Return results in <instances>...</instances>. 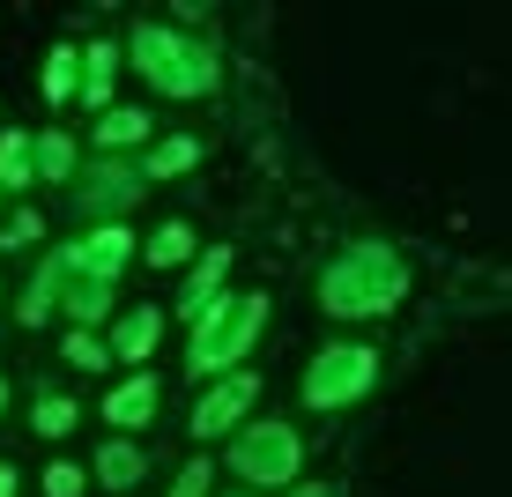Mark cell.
Here are the masks:
<instances>
[{
  "instance_id": "cell-14",
  "label": "cell",
  "mask_w": 512,
  "mask_h": 497,
  "mask_svg": "<svg viewBox=\"0 0 512 497\" xmlns=\"http://www.w3.org/2000/svg\"><path fill=\"white\" fill-rule=\"evenodd\" d=\"M112 82H119V45L112 38H97V45H82V104H90V112L104 119L112 112Z\"/></svg>"
},
{
  "instance_id": "cell-8",
  "label": "cell",
  "mask_w": 512,
  "mask_h": 497,
  "mask_svg": "<svg viewBox=\"0 0 512 497\" xmlns=\"http://www.w3.org/2000/svg\"><path fill=\"white\" fill-rule=\"evenodd\" d=\"M134 230L127 223H104V230H82V238L75 245H60V253H67V268H75V275H90V282H119V275H127V260H134Z\"/></svg>"
},
{
  "instance_id": "cell-11",
  "label": "cell",
  "mask_w": 512,
  "mask_h": 497,
  "mask_svg": "<svg viewBox=\"0 0 512 497\" xmlns=\"http://www.w3.org/2000/svg\"><path fill=\"white\" fill-rule=\"evenodd\" d=\"M223 282H231V245H201V260L186 268V290H179V319L186 327L223 297Z\"/></svg>"
},
{
  "instance_id": "cell-17",
  "label": "cell",
  "mask_w": 512,
  "mask_h": 497,
  "mask_svg": "<svg viewBox=\"0 0 512 497\" xmlns=\"http://www.w3.org/2000/svg\"><path fill=\"white\" fill-rule=\"evenodd\" d=\"M141 260H149V268H193V260H201V238H193V223H156L149 238H141Z\"/></svg>"
},
{
  "instance_id": "cell-10",
  "label": "cell",
  "mask_w": 512,
  "mask_h": 497,
  "mask_svg": "<svg viewBox=\"0 0 512 497\" xmlns=\"http://www.w3.org/2000/svg\"><path fill=\"white\" fill-rule=\"evenodd\" d=\"M156 342H164V305H127L112 319V364H149L156 357Z\"/></svg>"
},
{
  "instance_id": "cell-16",
  "label": "cell",
  "mask_w": 512,
  "mask_h": 497,
  "mask_svg": "<svg viewBox=\"0 0 512 497\" xmlns=\"http://www.w3.org/2000/svg\"><path fill=\"white\" fill-rule=\"evenodd\" d=\"M90 475H97L104 490H134L141 475H149V453H141L134 438H104V446H97V460H90Z\"/></svg>"
},
{
  "instance_id": "cell-28",
  "label": "cell",
  "mask_w": 512,
  "mask_h": 497,
  "mask_svg": "<svg viewBox=\"0 0 512 497\" xmlns=\"http://www.w3.org/2000/svg\"><path fill=\"white\" fill-rule=\"evenodd\" d=\"M15 483H23V475H15L8 460H0V497H15Z\"/></svg>"
},
{
  "instance_id": "cell-12",
  "label": "cell",
  "mask_w": 512,
  "mask_h": 497,
  "mask_svg": "<svg viewBox=\"0 0 512 497\" xmlns=\"http://www.w3.org/2000/svg\"><path fill=\"white\" fill-rule=\"evenodd\" d=\"M156 401H164L156 371H134V379H119L112 394H104V423H119V438H127V431H141V423L156 416Z\"/></svg>"
},
{
  "instance_id": "cell-6",
  "label": "cell",
  "mask_w": 512,
  "mask_h": 497,
  "mask_svg": "<svg viewBox=\"0 0 512 497\" xmlns=\"http://www.w3.org/2000/svg\"><path fill=\"white\" fill-rule=\"evenodd\" d=\"M149 193V179H141V164H127V156H97V164L75 171V216L104 230V223H127L134 201Z\"/></svg>"
},
{
  "instance_id": "cell-1",
  "label": "cell",
  "mask_w": 512,
  "mask_h": 497,
  "mask_svg": "<svg viewBox=\"0 0 512 497\" xmlns=\"http://www.w3.org/2000/svg\"><path fill=\"white\" fill-rule=\"evenodd\" d=\"M409 297V260L386 238H357L320 268V312L327 319H386Z\"/></svg>"
},
{
  "instance_id": "cell-7",
  "label": "cell",
  "mask_w": 512,
  "mask_h": 497,
  "mask_svg": "<svg viewBox=\"0 0 512 497\" xmlns=\"http://www.w3.org/2000/svg\"><path fill=\"white\" fill-rule=\"evenodd\" d=\"M253 401H260V371H231V379H216L201 401H193V423H186V431H193V438H231V431H245Z\"/></svg>"
},
{
  "instance_id": "cell-24",
  "label": "cell",
  "mask_w": 512,
  "mask_h": 497,
  "mask_svg": "<svg viewBox=\"0 0 512 497\" xmlns=\"http://www.w3.org/2000/svg\"><path fill=\"white\" fill-rule=\"evenodd\" d=\"M45 238V216L38 208H15L8 223H0V253H23V245H38Z\"/></svg>"
},
{
  "instance_id": "cell-19",
  "label": "cell",
  "mask_w": 512,
  "mask_h": 497,
  "mask_svg": "<svg viewBox=\"0 0 512 497\" xmlns=\"http://www.w3.org/2000/svg\"><path fill=\"white\" fill-rule=\"evenodd\" d=\"M201 164V141L193 134H164V141H149V156H141V179H186V171Z\"/></svg>"
},
{
  "instance_id": "cell-25",
  "label": "cell",
  "mask_w": 512,
  "mask_h": 497,
  "mask_svg": "<svg viewBox=\"0 0 512 497\" xmlns=\"http://www.w3.org/2000/svg\"><path fill=\"white\" fill-rule=\"evenodd\" d=\"M82 490H90V475H82L75 460H52L45 468V497H82Z\"/></svg>"
},
{
  "instance_id": "cell-29",
  "label": "cell",
  "mask_w": 512,
  "mask_h": 497,
  "mask_svg": "<svg viewBox=\"0 0 512 497\" xmlns=\"http://www.w3.org/2000/svg\"><path fill=\"white\" fill-rule=\"evenodd\" d=\"M0 408H8V379H0Z\"/></svg>"
},
{
  "instance_id": "cell-2",
  "label": "cell",
  "mask_w": 512,
  "mask_h": 497,
  "mask_svg": "<svg viewBox=\"0 0 512 497\" xmlns=\"http://www.w3.org/2000/svg\"><path fill=\"white\" fill-rule=\"evenodd\" d=\"M127 60H134V75L149 82L156 97H216V82H223V60H216V45L208 38H186V30H171V23H134V38H127Z\"/></svg>"
},
{
  "instance_id": "cell-26",
  "label": "cell",
  "mask_w": 512,
  "mask_h": 497,
  "mask_svg": "<svg viewBox=\"0 0 512 497\" xmlns=\"http://www.w3.org/2000/svg\"><path fill=\"white\" fill-rule=\"evenodd\" d=\"M216 490V460H186L179 483H171V497H208Z\"/></svg>"
},
{
  "instance_id": "cell-23",
  "label": "cell",
  "mask_w": 512,
  "mask_h": 497,
  "mask_svg": "<svg viewBox=\"0 0 512 497\" xmlns=\"http://www.w3.org/2000/svg\"><path fill=\"white\" fill-rule=\"evenodd\" d=\"M60 357L75 364V371H104V364H112V349H104V334H82V327H67Z\"/></svg>"
},
{
  "instance_id": "cell-4",
  "label": "cell",
  "mask_w": 512,
  "mask_h": 497,
  "mask_svg": "<svg viewBox=\"0 0 512 497\" xmlns=\"http://www.w3.org/2000/svg\"><path fill=\"white\" fill-rule=\"evenodd\" d=\"M223 468L238 475L245 490H297V475H305V438H297V423H245V431H231V453H223Z\"/></svg>"
},
{
  "instance_id": "cell-13",
  "label": "cell",
  "mask_w": 512,
  "mask_h": 497,
  "mask_svg": "<svg viewBox=\"0 0 512 497\" xmlns=\"http://www.w3.org/2000/svg\"><path fill=\"white\" fill-rule=\"evenodd\" d=\"M90 134H97V156H127V149H149L156 119L141 112V104H112V112H104Z\"/></svg>"
},
{
  "instance_id": "cell-27",
  "label": "cell",
  "mask_w": 512,
  "mask_h": 497,
  "mask_svg": "<svg viewBox=\"0 0 512 497\" xmlns=\"http://www.w3.org/2000/svg\"><path fill=\"white\" fill-rule=\"evenodd\" d=\"M282 497H334V483H297V490H282Z\"/></svg>"
},
{
  "instance_id": "cell-15",
  "label": "cell",
  "mask_w": 512,
  "mask_h": 497,
  "mask_svg": "<svg viewBox=\"0 0 512 497\" xmlns=\"http://www.w3.org/2000/svg\"><path fill=\"white\" fill-rule=\"evenodd\" d=\"M30 164H38V186H75V171H82L75 134H60V127L30 134Z\"/></svg>"
},
{
  "instance_id": "cell-20",
  "label": "cell",
  "mask_w": 512,
  "mask_h": 497,
  "mask_svg": "<svg viewBox=\"0 0 512 497\" xmlns=\"http://www.w3.org/2000/svg\"><path fill=\"white\" fill-rule=\"evenodd\" d=\"M38 90H45V104H75V90H82V52L75 45L45 52V82H38Z\"/></svg>"
},
{
  "instance_id": "cell-9",
  "label": "cell",
  "mask_w": 512,
  "mask_h": 497,
  "mask_svg": "<svg viewBox=\"0 0 512 497\" xmlns=\"http://www.w3.org/2000/svg\"><path fill=\"white\" fill-rule=\"evenodd\" d=\"M60 260H67V253H60ZM60 312L75 319L82 334H97L104 319H119V282H90V275L67 268V275H60Z\"/></svg>"
},
{
  "instance_id": "cell-22",
  "label": "cell",
  "mask_w": 512,
  "mask_h": 497,
  "mask_svg": "<svg viewBox=\"0 0 512 497\" xmlns=\"http://www.w3.org/2000/svg\"><path fill=\"white\" fill-rule=\"evenodd\" d=\"M75 423H82L75 394H38V401H30V431H38V438H67Z\"/></svg>"
},
{
  "instance_id": "cell-30",
  "label": "cell",
  "mask_w": 512,
  "mask_h": 497,
  "mask_svg": "<svg viewBox=\"0 0 512 497\" xmlns=\"http://www.w3.org/2000/svg\"><path fill=\"white\" fill-rule=\"evenodd\" d=\"M223 497H253V490H223Z\"/></svg>"
},
{
  "instance_id": "cell-5",
  "label": "cell",
  "mask_w": 512,
  "mask_h": 497,
  "mask_svg": "<svg viewBox=\"0 0 512 497\" xmlns=\"http://www.w3.org/2000/svg\"><path fill=\"white\" fill-rule=\"evenodd\" d=\"M372 386H379V349L372 342H327L320 357L305 364V408H312V416L357 408Z\"/></svg>"
},
{
  "instance_id": "cell-21",
  "label": "cell",
  "mask_w": 512,
  "mask_h": 497,
  "mask_svg": "<svg viewBox=\"0 0 512 497\" xmlns=\"http://www.w3.org/2000/svg\"><path fill=\"white\" fill-rule=\"evenodd\" d=\"M23 186H38V164H30V134H0V193H23Z\"/></svg>"
},
{
  "instance_id": "cell-18",
  "label": "cell",
  "mask_w": 512,
  "mask_h": 497,
  "mask_svg": "<svg viewBox=\"0 0 512 497\" xmlns=\"http://www.w3.org/2000/svg\"><path fill=\"white\" fill-rule=\"evenodd\" d=\"M60 275H67V260L60 253H45V268L30 275V290L15 297V319H23V327H45L52 312H60Z\"/></svg>"
},
{
  "instance_id": "cell-3",
  "label": "cell",
  "mask_w": 512,
  "mask_h": 497,
  "mask_svg": "<svg viewBox=\"0 0 512 497\" xmlns=\"http://www.w3.org/2000/svg\"><path fill=\"white\" fill-rule=\"evenodd\" d=\"M260 327H268V297H260V290H223L216 305L186 327V371H193V379H208V386L231 379V371L253 357Z\"/></svg>"
}]
</instances>
